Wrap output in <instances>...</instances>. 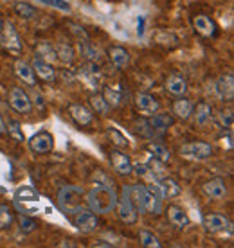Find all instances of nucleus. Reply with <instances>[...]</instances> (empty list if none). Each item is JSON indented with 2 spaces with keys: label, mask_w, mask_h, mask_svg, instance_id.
Masks as SVG:
<instances>
[{
  "label": "nucleus",
  "mask_w": 234,
  "mask_h": 248,
  "mask_svg": "<svg viewBox=\"0 0 234 248\" xmlns=\"http://www.w3.org/2000/svg\"><path fill=\"white\" fill-rule=\"evenodd\" d=\"M167 221H169L173 227H177V229H185L187 225L191 223L187 212H185L182 207H179V205H169V207H167Z\"/></svg>",
  "instance_id": "nucleus-17"
},
{
  "label": "nucleus",
  "mask_w": 234,
  "mask_h": 248,
  "mask_svg": "<svg viewBox=\"0 0 234 248\" xmlns=\"http://www.w3.org/2000/svg\"><path fill=\"white\" fill-rule=\"evenodd\" d=\"M141 245L144 248H160V241L157 239L153 232H150V230H141Z\"/></svg>",
  "instance_id": "nucleus-35"
},
{
  "label": "nucleus",
  "mask_w": 234,
  "mask_h": 248,
  "mask_svg": "<svg viewBox=\"0 0 234 248\" xmlns=\"http://www.w3.org/2000/svg\"><path fill=\"white\" fill-rule=\"evenodd\" d=\"M15 74L18 76L20 81H24V85L27 87H34L36 85V76H34V70L27 62L24 60H17L15 62Z\"/></svg>",
  "instance_id": "nucleus-18"
},
{
  "label": "nucleus",
  "mask_w": 234,
  "mask_h": 248,
  "mask_svg": "<svg viewBox=\"0 0 234 248\" xmlns=\"http://www.w3.org/2000/svg\"><path fill=\"white\" fill-rule=\"evenodd\" d=\"M15 13L18 15L20 18H24V20H31L36 16V7L31 6L29 2H17L15 4Z\"/></svg>",
  "instance_id": "nucleus-32"
},
{
  "label": "nucleus",
  "mask_w": 234,
  "mask_h": 248,
  "mask_svg": "<svg viewBox=\"0 0 234 248\" xmlns=\"http://www.w3.org/2000/svg\"><path fill=\"white\" fill-rule=\"evenodd\" d=\"M162 207H164V196H162L157 182L150 184V186H144V200H142V209H144V212L160 214Z\"/></svg>",
  "instance_id": "nucleus-4"
},
{
  "label": "nucleus",
  "mask_w": 234,
  "mask_h": 248,
  "mask_svg": "<svg viewBox=\"0 0 234 248\" xmlns=\"http://www.w3.org/2000/svg\"><path fill=\"white\" fill-rule=\"evenodd\" d=\"M126 189V192H128L130 200H132V203H134V207L137 209V212H144V209H142V200H144V186H126L124 187Z\"/></svg>",
  "instance_id": "nucleus-29"
},
{
  "label": "nucleus",
  "mask_w": 234,
  "mask_h": 248,
  "mask_svg": "<svg viewBox=\"0 0 234 248\" xmlns=\"http://www.w3.org/2000/svg\"><path fill=\"white\" fill-rule=\"evenodd\" d=\"M134 103H135L137 112L141 113L142 117H151L153 113L159 112V106H160L159 101H157V97L151 95V93H146V92L137 93Z\"/></svg>",
  "instance_id": "nucleus-11"
},
{
  "label": "nucleus",
  "mask_w": 234,
  "mask_h": 248,
  "mask_svg": "<svg viewBox=\"0 0 234 248\" xmlns=\"http://www.w3.org/2000/svg\"><path fill=\"white\" fill-rule=\"evenodd\" d=\"M43 6H49L52 9H60V11H70V4L67 0H38Z\"/></svg>",
  "instance_id": "nucleus-39"
},
{
  "label": "nucleus",
  "mask_w": 234,
  "mask_h": 248,
  "mask_svg": "<svg viewBox=\"0 0 234 248\" xmlns=\"http://www.w3.org/2000/svg\"><path fill=\"white\" fill-rule=\"evenodd\" d=\"M166 90L175 97H180V95H185L187 92V81L179 74H171L166 79Z\"/></svg>",
  "instance_id": "nucleus-22"
},
{
  "label": "nucleus",
  "mask_w": 234,
  "mask_h": 248,
  "mask_svg": "<svg viewBox=\"0 0 234 248\" xmlns=\"http://www.w3.org/2000/svg\"><path fill=\"white\" fill-rule=\"evenodd\" d=\"M11 223H13V212L9 209V205L2 207L0 209V229H7V227H11Z\"/></svg>",
  "instance_id": "nucleus-40"
},
{
  "label": "nucleus",
  "mask_w": 234,
  "mask_h": 248,
  "mask_svg": "<svg viewBox=\"0 0 234 248\" xmlns=\"http://www.w3.org/2000/svg\"><path fill=\"white\" fill-rule=\"evenodd\" d=\"M108 58H110V62L114 63V67L117 68H126L130 65V52L124 47H119V45H116V47H110L108 49Z\"/></svg>",
  "instance_id": "nucleus-23"
},
{
  "label": "nucleus",
  "mask_w": 234,
  "mask_h": 248,
  "mask_svg": "<svg viewBox=\"0 0 234 248\" xmlns=\"http://www.w3.org/2000/svg\"><path fill=\"white\" fill-rule=\"evenodd\" d=\"M9 105H11V108L15 112L24 113V115L33 112L31 97H29V93L25 92L24 88H20V87L11 88V92H9Z\"/></svg>",
  "instance_id": "nucleus-7"
},
{
  "label": "nucleus",
  "mask_w": 234,
  "mask_h": 248,
  "mask_svg": "<svg viewBox=\"0 0 234 248\" xmlns=\"http://www.w3.org/2000/svg\"><path fill=\"white\" fill-rule=\"evenodd\" d=\"M88 105H90V110L92 113H98V115H105L110 110V105L106 103V99L103 97V93H92L90 99H88Z\"/></svg>",
  "instance_id": "nucleus-28"
},
{
  "label": "nucleus",
  "mask_w": 234,
  "mask_h": 248,
  "mask_svg": "<svg viewBox=\"0 0 234 248\" xmlns=\"http://www.w3.org/2000/svg\"><path fill=\"white\" fill-rule=\"evenodd\" d=\"M157 186H159L160 192H162V196H164V200H171V198H177V196H180V192H182V189H180L179 182L173 180V178H169V176H162V178H159L157 180Z\"/></svg>",
  "instance_id": "nucleus-20"
},
{
  "label": "nucleus",
  "mask_w": 234,
  "mask_h": 248,
  "mask_svg": "<svg viewBox=\"0 0 234 248\" xmlns=\"http://www.w3.org/2000/svg\"><path fill=\"white\" fill-rule=\"evenodd\" d=\"M218 123L222 124V128H231L233 126V112L231 110H220L218 112Z\"/></svg>",
  "instance_id": "nucleus-41"
},
{
  "label": "nucleus",
  "mask_w": 234,
  "mask_h": 248,
  "mask_svg": "<svg viewBox=\"0 0 234 248\" xmlns=\"http://www.w3.org/2000/svg\"><path fill=\"white\" fill-rule=\"evenodd\" d=\"M18 227L20 230L24 232V234H31V232H34L36 230V221L33 219V217L29 216H25V214H20L18 216Z\"/></svg>",
  "instance_id": "nucleus-37"
},
{
  "label": "nucleus",
  "mask_w": 234,
  "mask_h": 248,
  "mask_svg": "<svg viewBox=\"0 0 234 248\" xmlns=\"http://www.w3.org/2000/svg\"><path fill=\"white\" fill-rule=\"evenodd\" d=\"M116 209H117V214H119V219H121V221H124V223H128V225L137 221L139 212H137V209L134 207V203H132V200H130L126 189H123V196L117 198Z\"/></svg>",
  "instance_id": "nucleus-10"
},
{
  "label": "nucleus",
  "mask_w": 234,
  "mask_h": 248,
  "mask_svg": "<svg viewBox=\"0 0 234 248\" xmlns=\"http://www.w3.org/2000/svg\"><path fill=\"white\" fill-rule=\"evenodd\" d=\"M193 25H195V31L200 32L202 36H205V38L216 36L215 20H211L207 15H198V16H195V20H193Z\"/></svg>",
  "instance_id": "nucleus-19"
},
{
  "label": "nucleus",
  "mask_w": 234,
  "mask_h": 248,
  "mask_svg": "<svg viewBox=\"0 0 234 248\" xmlns=\"http://www.w3.org/2000/svg\"><path fill=\"white\" fill-rule=\"evenodd\" d=\"M146 151H148L153 158H157V160H160V162H167L169 160V156H171L169 149L160 142H148L146 144Z\"/></svg>",
  "instance_id": "nucleus-30"
},
{
  "label": "nucleus",
  "mask_w": 234,
  "mask_h": 248,
  "mask_svg": "<svg viewBox=\"0 0 234 248\" xmlns=\"http://www.w3.org/2000/svg\"><path fill=\"white\" fill-rule=\"evenodd\" d=\"M83 200H85V191L78 186H65L58 192V205L67 214H72L78 207H81Z\"/></svg>",
  "instance_id": "nucleus-2"
},
{
  "label": "nucleus",
  "mask_w": 234,
  "mask_h": 248,
  "mask_svg": "<svg viewBox=\"0 0 234 248\" xmlns=\"http://www.w3.org/2000/svg\"><path fill=\"white\" fill-rule=\"evenodd\" d=\"M193 115L198 126H205L213 119V108L207 103H198L197 108H193Z\"/></svg>",
  "instance_id": "nucleus-26"
},
{
  "label": "nucleus",
  "mask_w": 234,
  "mask_h": 248,
  "mask_svg": "<svg viewBox=\"0 0 234 248\" xmlns=\"http://www.w3.org/2000/svg\"><path fill=\"white\" fill-rule=\"evenodd\" d=\"M108 137L112 139V142L116 144V146H119V148H126V146H128V139H126L119 130H116V128H110V130H108Z\"/></svg>",
  "instance_id": "nucleus-38"
},
{
  "label": "nucleus",
  "mask_w": 234,
  "mask_h": 248,
  "mask_svg": "<svg viewBox=\"0 0 234 248\" xmlns=\"http://www.w3.org/2000/svg\"><path fill=\"white\" fill-rule=\"evenodd\" d=\"M203 192L211 200H223L227 196V186L223 178H211L209 182L203 184Z\"/></svg>",
  "instance_id": "nucleus-16"
},
{
  "label": "nucleus",
  "mask_w": 234,
  "mask_h": 248,
  "mask_svg": "<svg viewBox=\"0 0 234 248\" xmlns=\"http://www.w3.org/2000/svg\"><path fill=\"white\" fill-rule=\"evenodd\" d=\"M36 58L43 60L47 63H54L58 62V56H56V49H52V45L49 44H42L36 49Z\"/></svg>",
  "instance_id": "nucleus-33"
},
{
  "label": "nucleus",
  "mask_w": 234,
  "mask_h": 248,
  "mask_svg": "<svg viewBox=\"0 0 234 248\" xmlns=\"http://www.w3.org/2000/svg\"><path fill=\"white\" fill-rule=\"evenodd\" d=\"M86 203H88V209L96 214H108L117 205L116 189L108 184H96L86 194Z\"/></svg>",
  "instance_id": "nucleus-1"
},
{
  "label": "nucleus",
  "mask_w": 234,
  "mask_h": 248,
  "mask_svg": "<svg viewBox=\"0 0 234 248\" xmlns=\"http://www.w3.org/2000/svg\"><path fill=\"white\" fill-rule=\"evenodd\" d=\"M103 97L110 106H119L123 101V90L119 85H105L103 88Z\"/></svg>",
  "instance_id": "nucleus-27"
},
{
  "label": "nucleus",
  "mask_w": 234,
  "mask_h": 248,
  "mask_svg": "<svg viewBox=\"0 0 234 248\" xmlns=\"http://www.w3.org/2000/svg\"><path fill=\"white\" fill-rule=\"evenodd\" d=\"M7 205H9V194H7V191L4 187H0V209L7 207Z\"/></svg>",
  "instance_id": "nucleus-43"
},
{
  "label": "nucleus",
  "mask_w": 234,
  "mask_h": 248,
  "mask_svg": "<svg viewBox=\"0 0 234 248\" xmlns=\"http://www.w3.org/2000/svg\"><path fill=\"white\" fill-rule=\"evenodd\" d=\"M6 133V123H4V119L0 117V135H4Z\"/></svg>",
  "instance_id": "nucleus-45"
},
{
  "label": "nucleus",
  "mask_w": 234,
  "mask_h": 248,
  "mask_svg": "<svg viewBox=\"0 0 234 248\" xmlns=\"http://www.w3.org/2000/svg\"><path fill=\"white\" fill-rule=\"evenodd\" d=\"M56 56H58V60L63 63H70L72 60H74V49L70 47V45L67 44H62L58 49H56Z\"/></svg>",
  "instance_id": "nucleus-36"
},
{
  "label": "nucleus",
  "mask_w": 234,
  "mask_h": 248,
  "mask_svg": "<svg viewBox=\"0 0 234 248\" xmlns=\"http://www.w3.org/2000/svg\"><path fill=\"white\" fill-rule=\"evenodd\" d=\"M203 227L207 232L213 234H223V232H231L233 230V223L227 216L218 214V212H209L203 216Z\"/></svg>",
  "instance_id": "nucleus-8"
},
{
  "label": "nucleus",
  "mask_w": 234,
  "mask_h": 248,
  "mask_svg": "<svg viewBox=\"0 0 234 248\" xmlns=\"http://www.w3.org/2000/svg\"><path fill=\"white\" fill-rule=\"evenodd\" d=\"M33 70H34V76L40 78L43 81H54L56 79V70L54 67L50 65V63L43 62L40 58H34V62H33Z\"/></svg>",
  "instance_id": "nucleus-21"
},
{
  "label": "nucleus",
  "mask_w": 234,
  "mask_h": 248,
  "mask_svg": "<svg viewBox=\"0 0 234 248\" xmlns=\"http://www.w3.org/2000/svg\"><path fill=\"white\" fill-rule=\"evenodd\" d=\"M216 95L225 103H231L234 97V76L233 74H223L220 76L215 83Z\"/></svg>",
  "instance_id": "nucleus-13"
},
{
  "label": "nucleus",
  "mask_w": 234,
  "mask_h": 248,
  "mask_svg": "<svg viewBox=\"0 0 234 248\" xmlns=\"http://www.w3.org/2000/svg\"><path fill=\"white\" fill-rule=\"evenodd\" d=\"M175 119L169 115V113H153L151 117H148L146 121V126H148V133L150 135H159V133H164L173 126Z\"/></svg>",
  "instance_id": "nucleus-12"
},
{
  "label": "nucleus",
  "mask_w": 234,
  "mask_h": 248,
  "mask_svg": "<svg viewBox=\"0 0 234 248\" xmlns=\"http://www.w3.org/2000/svg\"><path fill=\"white\" fill-rule=\"evenodd\" d=\"M74 217H72V221H74L76 229L83 232V234H90L94 230L98 229L99 225V219H98V214L90 209H85V207H78L74 212Z\"/></svg>",
  "instance_id": "nucleus-5"
},
{
  "label": "nucleus",
  "mask_w": 234,
  "mask_h": 248,
  "mask_svg": "<svg viewBox=\"0 0 234 248\" xmlns=\"http://www.w3.org/2000/svg\"><path fill=\"white\" fill-rule=\"evenodd\" d=\"M24 203L38 205L40 203V194L34 189H31V187H22V189H18V192L15 194V205L20 209Z\"/></svg>",
  "instance_id": "nucleus-25"
},
{
  "label": "nucleus",
  "mask_w": 234,
  "mask_h": 248,
  "mask_svg": "<svg viewBox=\"0 0 234 248\" xmlns=\"http://www.w3.org/2000/svg\"><path fill=\"white\" fill-rule=\"evenodd\" d=\"M2 25H4V20H2V16H0V31H2Z\"/></svg>",
  "instance_id": "nucleus-47"
},
{
  "label": "nucleus",
  "mask_w": 234,
  "mask_h": 248,
  "mask_svg": "<svg viewBox=\"0 0 234 248\" xmlns=\"http://www.w3.org/2000/svg\"><path fill=\"white\" fill-rule=\"evenodd\" d=\"M6 133H9V137L15 139L17 142H24V131H22V128H20L18 121L9 119V121L6 123Z\"/></svg>",
  "instance_id": "nucleus-34"
},
{
  "label": "nucleus",
  "mask_w": 234,
  "mask_h": 248,
  "mask_svg": "<svg viewBox=\"0 0 234 248\" xmlns=\"http://www.w3.org/2000/svg\"><path fill=\"white\" fill-rule=\"evenodd\" d=\"M137 32H139V36L144 34V18H142V16L137 18Z\"/></svg>",
  "instance_id": "nucleus-44"
},
{
  "label": "nucleus",
  "mask_w": 234,
  "mask_h": 248,
  "mask_svg": "<svg viewBox=\"0 0 234 248\" xmlns=\"http://www.w3.org/2000/svg\"><path fill=\"white\" fill-rule=\"evenodd\" d=\"M29 148H31L33 153H38V155H45V153H50L54 149V137L50 135L49 131H38L29 139Z\"/></svg>",
  "instance_id": "nucleus-9"
},
{
  "label": "nucleus",
  "mask_w": 234,
  "mask_h": 248,
  "mask_svg": "<svg viewBox=\"0 0 234 248\" xmlns=\"http://www.w3.org/2000/svg\"><path fill=\"white\" fill-rule=\"evenodd\" d=\"M193 108H195V105H193L191 101L185 99L184 95H180L179 99H175V103H173L171 112L175 113V117L177 119L185 121V119H189L193 115Z\"/></svg>",
  "instance_id": "nucleus-24"
},
{
  "label": "nucleus",
  "mask_w": 234,
  "mask_h": 248,
  "mask_svg": "<svg viewBox=\"0 0 234 248\" xmlns=\"http://www.w3.org/2000/svg\"><path fill=\"white\" fill-rule=\"evenodd\" d=\"M68 113H70V117L74 119L80 126H90L92 121H94L92 110L85 105H80V103H72V105H68Z\"/></svg>",
  "instance_id": "nucleus-15"
},
{
  "label": "nucleus",
  "mask_w": 234,
  "mask_h": 248,
  "mask_svg": "<svg viewBox=\"0 0 234 248\" xmlns=\"http://www.w3.org/2000/svg\"><path fill=\"white\" fill-rule=\"evenodd\" d=\"M110 160H112V168L114 171H117L123 176H128L132 171H134V164L130 160V156L124 153V151H119V149H114L110 153Z\"/></svg>",
  "instance_id": "nucleus-14"
},
{
  "label": "nucleus",
  "mask_w": 234,
  "mask_h": 248,
  "mask_svg": "<svg viewBox=\"0 0 234 248\" xmlns=\"http://www.w3.org/2000/svg\"><path fill=\"white\" fill-rule=\"evenodd\" d=\"M146 166H148L150 173H151L153 182H157L159 178H162V176H166V162H160L151 156V158L146 162Z\"/></svg>",
  "instance_id": "nucleus-31"
},
{
  "label": "nucleus",
  "mask_w": 234,
  "mask_h": 248,
  "mask_svg": "<svg viewBox=\"0 0 234 248\" xmlns=\"http://www.w3.org/2000/svg\"><path fill=\"white\" fill-rule=\"evenodd\" d=\"M60 247H76V245L72 241H63L62 245H60Z\"/></svg>",
  "instance_id": "nucleus-46"
},
{
  "label": "nucleus",
  "mask_w": 234,
  "mask_h": 248,
  "mask_svg": "<svg viewBox=\"0 0 234 248\" xmlns=\"http://www.w3.org/2000/svg\"><path fill=\"white\" fill-rule=\"evenodd\" d=\"M134 169H135V173L139 174V176H142V178H151V173H150V169L146 164H135ZM151 180H153V178H151Z\"/></svg>",
  "instance_id": "nucleus-42"
},
{
  "label": "nucleus",
  "mask_w": 234,
  "mask_h": 248,
  "mask_svg": "<svg viewBox=\"0 0 234 248\" xmlns=\"http://www.w3.org/2000/svg\"><path fill=\"white\" fill-rule=\"evenodd\" d=\"M179 155L187 160H207L213 155V146L202 140H193L179 149Z\"/></svg>",
  "instance_id": "nucleus-3"
},
{
  "label": "nucleus",
  "mask_w": 234,
  "mask_h": 248,
  "mask_svg": "<svg viewBox=\"0 0 234 248\" xmlns=\"http://www.w3.org/2000/svg\"><path fill=\"white\" fill-rule=\"evenodd\" d=\"M0 45L9 52L20 54L22 52V38H20L18 31L15 29V25L9 22H4L2 31H0Z\"/></svg>",
  "instance_id": "nucleus-6"
}]
</instances>
